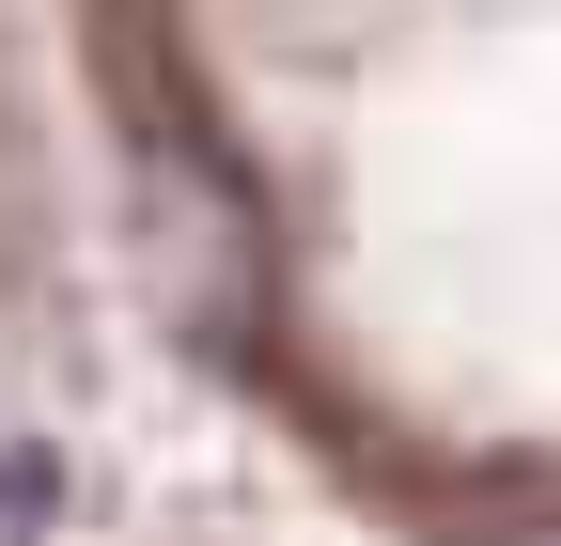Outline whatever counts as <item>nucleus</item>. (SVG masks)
I'll return each mask as SVG.
<instances>
[{
    "instance_id": "2",
    "label": "nucleus",
    "mask_w": 561,
    "mask_h": 546,
    "mask_svg": "<svg viewBox=\"0 0 561 546\" xmlns=\"http://www.w3.org/2000/svg\"><path fill=\"white\" fill-rule=\"evenodd\" d=\"M500 546H561V515H530V531H500Z\"/></svg>"
},
{
    "instance_id": "1",
    "label": "nucleus",
    "mask_w": 561,
    "mask_h": 546,
    "mask_svg": "<svg viewBox=\"0 0 561 546\" xmlns=\"http://www.w3.org/2000/svg\"><path fill=\"white\" fill-rule=\"evenodd\" d=\"M140 250H157V297L187 312V328H234L250 312V219H234V187L219 172H187V157H157L140 172Z\"/></svg>"
}]
</instances>
